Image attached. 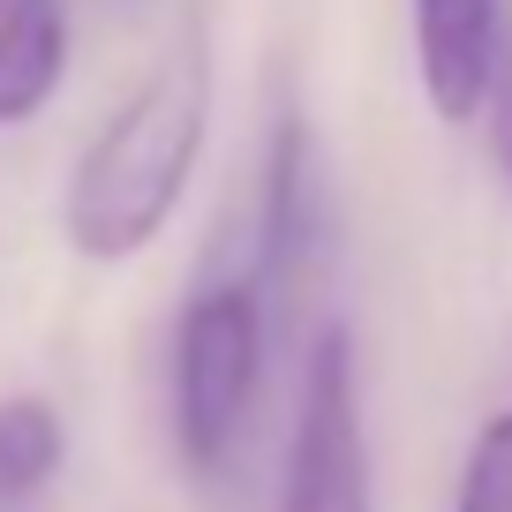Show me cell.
Masks as SVG:
<instances>
[{"label": "cell", "mask_w": 512, "mask_h": 512, "mask_svg": "<svg viewBox=\"0 0 512 512\" xmlns=\"http://www.w3.org/2000/svg\"><path fill=\"white\" fill-rule=\"evenodd\" d=\"M204 136H211V46L204 31H181V46H166L159 68L83 144L61 196L68 249L91 264H121V256L151 249L189 196Z\"/></svg>", "instance_id": "cell-1"}, {"label": "cell", "mask_w": 512, "mask_h": 512, "mask_svg": "<svg viewBox=\"0 0 512 512\" xmlns=\"http://www.w3.org/2000/svg\"><path fill=\"white\" fill-rule=\"evenodd\" d=\"M264 354H272V294L264 279H204L174 324V445L189 475H226L264 400Z\"/></svg>", "instance_id": "cell-2"}, {"label": "cell", "mask_w": 512, "mask_h": 512, "mask_svg": "<svg viewBox=\"0 0 512 512\" xmlns=\"http://www.w3.org/2000/svg\"><path fill=\"white\" fill-rule=\"evenodd\" d=\"M279 512H369V437H362V384H354V339L324 324L302 354L294 384V430Z\"/></svg>", "instance_id": "cell-3"}, {"label": "cell", "mask_w": 512, "mask_h": 512, "mask_svg": "<svg viewBox=\"0 0 512 512\" xmlns=\"http://www.w3.org/2000/svg\"><path fill=\"white\" fill-rule=\"evenodd\" d=\"M407 16H415V68H422L430 113L452 128L482 121L497 46L512 31L505 0H407Z\"/></svg>", "instance_id": "cell-4"}, {"label": "cell", "mask_w": 512, "mask_h": 512, "mask_svg": "<svg viewBox=\"0 0 512 512\" xmlns=\"http://www.w3.org/2000/svg\"><path fill=\"white\" fill-rule=\"evenodd\" d=\"M324 241V181H317V144L302 113H279L272 159H264V219H256V279L264 294H287L309 272Z\"/></svg>", "instance_id": "cell-5"}, {"label": "cell", "mask_w": 512, "mask_h": 512, "mask_svg": "<svg viewBox=\"0 0 512 512\" xmlns=\"http://www.w3.org/2000/svg\"><path fill=\"white\" fill-rule=\"evenodd\" d=\"M68 76V8L61 0H0V128L53 106Z\"/></svg>", "instance_id": "cell-6"}, {"label": "cell", "mask_w": 512, "mask_h": 512, "mask_svg": "<svg viewBox=\"0 0 512 512\" xmlns=\"http://www.w3.org/2000/svg\"><path fill=\"white\" fill-rule=\"evenodd\" d=\"M61 407L38 400V392H16V400H0V505H23L38 497L53 475H61Z\"/></svg>", "instance_id": "cell-7"}, {"label": "cell", "mask_w": 512, "mask_h": 512, "mask_svg": "<svg viewBox=\"0 0 512 512\" xmlns=\"http://www.w3.org/2000/svg\"><path fill=\"white\" fill-rule=\"evenodd\" d=\"M452 512H512V407H497L460 460Z\"/></svg>", "instance_id": "cell-8"}, {"label": "cell", "mask_w": 512, "mask_h": 512, "mask_svg": "<svg viewBox=\"0 0 512 512\" xmlns=\"http://www.w3.org/2000/svg\"><path fill=\"white\" fill-rule=\"evenodd\" d=\"M482 144H490V166L497 181L512 189V31L497 46V68H490V98H482Z\"/></svg>", "instance_id": "cell-9"}]
</instances>
